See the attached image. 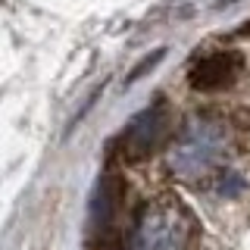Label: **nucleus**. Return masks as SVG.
I'll use <instances>...</instances> for the list:
<instances>
[{"label":"nucleus","mask_w":250,"mask_h":250,"mask_svg":"<svg viewBox=\"0 0 250 250\" xmlns=\"http://www.w3.org/2000/svg\"><path fill=\"white\" fill-rule=\"evenodd\" d=\"M234 72H238V57L229 50H219V53H209L207 60H200L191 69L188 82L197 91H222L225 84H231Z\"/></svg>","instance_id":"obj_1"},{"label":"nucleus","mask_w":250,"mask_h":250,"mask_svg":"<svg viewBox=\"0 0 250 250\" xmlns=\"http://www.w3.org/2000/svg\"><path fill=\"white\" fill-rule=\"evenodd\" d=\"M244 31H247V35H250V22H247V28H244Z\"/></svg>","instance_id":"obj_2"}]
</instances>
